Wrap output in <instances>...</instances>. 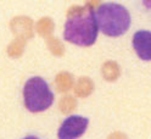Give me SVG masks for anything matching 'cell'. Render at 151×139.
Segmentation results:
<instances>
[{
    "mask_svg": "<svg viewBox=\"0 0 151 139\" xmlns=\"http://www.w3.org/2000/svg\"><path fill=\"white\" fill-rule=\"evenodd\" d=\"M101 73H102V77L105 78L106 81H116L119 76V67L116 62L113 61H107L102 65V68H101Z\"/></svg>",
    "mask_w": 151,
    "mask_h": 139,
    "instance_id": "ba28073f",
    "label": "cell"
},
{
    "mask_svg": "<svg viewBox=\"0 0 151 139\" xmlns=\"http://www.w3.org/2000/svg\"><path fill=\"white\" fill-rule=\"evenodd\" d=\"M10 27L17 38H22L26 40L28 38H32L33 35V22L28 17L20 16L14 18L10 23Z\"/></svg>",
    "mask_w": 151,
    "mask_h": 139,
    "instance_id": "8992f818",
    "label": "cell"
},
{
    "mask_svg": "<svg viewBox=\"0 0 151 139\" xmlns=\"http://www.w3.org/2000/svg\"><path fill=\"white\" fill-rule=\"evenodd\" d=\"M24 105L31 112H42L54 103V94L43 78L33 77L28 79L23 89Z\"/></svg>",
    "mask_w": 151,
    "mask_h": 139,
    "instance_id": "3957f363",
    "label": "cell"
},
{
    "mask_svg": "<svg viewBox=\"0 0 151 139\" xmlns=\"http://www.w3.org/2000/svg\"><path fill=\"white\" fill-rule=\"evenodd\" d=\"M37 31H38V33H39L42 37H44V38H49V37H51L52 31H54V23H52V21L50 20V18H48V17L42 18V20L38 22V24H37Z\"/></svg>",
    "mask_w": 151,
    "mask_h": 139,
    "instance_id": "30bf717a",
    "label": "cell"
},
{
    "mask_svg": "<svg viewBox=\"0 0 151 139\" xmlns=\"http://www.w3.org/2000/svg\"><path fill=\"white\" fill-rule=\"evenodd\" d=\"M143 4H144L145 7L151 9V0H143Z\"/></svg>",
    "mask_w": 151,
    "mask_h": 139,
    "instance_id": "9a60e30c",
    "label": "cell"
},
{
    "mask_svg": "<svg viewBox=\"0 0 151 139\" xmlns=\"http://www.w3.org/2000/svg\"><path fill=\"white\" fill-rule=\"evenodd\" d=\"M94 90V84L89 78H81L78 79L77 84L74 87V93L79 98H86L90 95Z\"/></svg>",
    "mask_w": 151,
    "mask_h": 139,
    "instance_id": "52a82bcc",
    "label": "cell"
},
{
    "mask_svg": "<svg viewBox=\"0 0 151 139\" xmlns=\"http://www.w3.org/2000/svg\"><path fill=\"white\" fill-rule=\"evenodd\" d=\"M133 46L137 55L144 61H151V32L138 31L133 37Z\"/></svg>",
    "mask_w": 151,
    "mask_h": 139,
    "instance_id": "5b68a950",
    "label": "cell"
},
{
    "mask_svg": "<svg viewBox=\"0 0 151 139\" xmlns=\"http://www.w3.org/2000/svg\"><path fill=\"white\" fill-rule=\"evenodd\" d=\"M76 104H77V103H76L74 98H72V97H65L60 101L59 109L61 110V112H63V114H70V112H72V111L76 109Z\"/></svg>",
    "mask_w": 151,
    "mask_h": 139,
    "instance_id": "7c38bea8",
    "label": "cell"
},
{
    "mask_svg": "<svg viewBox=\"0 0 151 139\" xmlns=\"http://www.w3.org/2000/svg\"><path fill=\"white\" fill-rule=\"evenodd\" d=\"M24 39L22 38H17L15 39L10 45H9V48H7V53L12 58H18V56H21L22 53H23V49H24Z\"/></svg>",
    "mask_w": 151,
    "mask_h": 139,
    "instance_id": "8fae6325",
    "label": "cell"
},
{
    "mask_svg": "<svg viewBox=\"0 0 151 139\" xmlns=\"http://www.w3.org/2000/svg\"><path fill=\"white\" fill-rule=\"evenodd\" d=\"M99 27L93 9L86 6H72L67 12L65 23V39L79 46H90L96 42Z\"/></svg>",
    "mask_w": 151,
    "mask_h": 139,
    "instance_id": "6da1fadb",
    "label": "cell"
},
{
    "mask_svg": "<svg viewBox=\"0 0 151 139\" xmlns=\"http://www.w3.org/2000/svg\"><path fill=\"white\" fill-rule=\"evenodd\" d=\"M48 48H49V50L54 54V55H56V56H61V55L63 54V51H65V49H63V45L58 40V39H55V38H52V37H49L48 38Z\"/></svg>",
    "mask_w": 151,
    "mask_h": 139,
    "instance_id": "4fadbf2b",
    "label": "cell"
},
{
    "mask_svg": "<svg viewBox=\"0 0 151 139\" xmlns=\"http://www.w3.org/2000/svg\"><path fill=\"white\" fill-rule=\"evenodd\" d=\"M99 30L109 37L124 34L130 26V16L127 9L118 4H104L95 14Z\"/></svg>",
    "mask_w": 151,
    "mask_h": 139,
    "instance_id": "7a4b0ae2",
    "label": "cell"
},
{
    "mask_svg": "<svg viewBox=\"0 0 151 139\" xmlns=\"http://www.w3.org/2000/svg\"><path fill=\"white\" fill-rule=\"evenodd\" d=\"M101 0H87V6L90 9H94L95 6H98L100 4Z\"/></svg>",
    "mask_w": 151,
    "mask_h": 139,
    "instance_id": "5bb4252c",
    "label": "cell"
},
{
    "mask_svg": "<svg viewBox=\"0 0 151 139\" xmlns=\"http://www.w3.org/2000/svg\"><path fill=\"white\" fill-rule=\"evenodd\" d=\"M88 127V120L81 116H70L66 118L59 129L60 139H73L81 137Z\"/></svg>",
    "mask_w": 151,
    "mask_h": 139,
    "instance_id": "277c9868",
    "label": "cell"
},
{
    "mask_svg": "<svg viewBox=\"0 0 151 139\" xmlns=\"http://www.w3.org/2000/svg\"><path fill=\"white\" fill-rule=\"evenodd\" d=\"M56 89L61 93H67L72 87H73V77L67 72H62L58 75L55 79Z\"/></svg>",
    "mask_w": 151,
    "mask_h": 139,
    "instance_id": "9c48e42d",
    "label": "cell"
}]
</instances>
